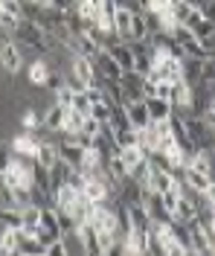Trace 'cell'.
<instances>
[{
  "instance_id": "obj_1",
  "label": "cell",
  "mask_w": 215,
  "mask_h": 256,
  "mask_svg": "<svg viewBox=\"0 0 215 256\" xmlns=\"http://www.w3.org/2000/svg\"><path fill=\"white\" fill-rule=\"evenodd\" d=\"M0 62H3V73L6 76H17L23 67V50L15 38H3V50H0Z\"/></svg>"
},
{
  "instance_id": "obj_2",
  "label": "cell",
  "mask_w": 215,
  "mask_h": 256,
  "mask_svg": "<svg viewBox=\"0 0 215 256\" xmlns=\"http://www.w3.org/2000/svg\"><path fill=\"white\" fill-rule=\"evenodd\" d=\"M96 62V67H99V73H102V79H111V82H122V76H125V67L116 62L114 56L108 52V50H102L99 56L93 58Z\"/></svg>"
},
{
  "instance_id": "obj_3",
  "label": "cell",
  "mask_w": 215,
  "mask_h": 256,
  "mask_svg": "<svg viewBox=\"0 0 215 256\" xmlns=\"http://www.w3.org/2000/svg\"><path fill=\"white\" fill-rule=\"evenodd\" d=\"M38 148H41V140L32 131H20L15 140H12V152L15 154H26V158H38Z\"/></svg>"
},
{
  "instance_id": "obj_4",
  "label": "cell",
  "mask_w": 215,
  "mask_h": 256,
  "mask_svg": "<svg viewBox=\"0 0 215 256\" xmlns=\"http://www.w3.org/2000/svg\"><path fill=\"white\" fill-rule=\"evenodd\" d=\"M50 73H52V67H50V62H47L44 56L32 58L29 67H26V79H29V84H38V88H44V84H47Z\"/></svg>"
},
{
  "instance_id": "obj_5",
  "label": "cell",
  "mask_w": 215,
  "mask_h": 256,
  "mask_svg": "<svg viewBox=\"0 0 215 256\" xmlns=\"http://www.w3.org/2000/svg\"><path fill=\"white\" fill-rule=\"evenodd\" d=\"M134 15L128 6H116V15H114V32L122 38V41H131V30H134Z\"/></svg>"
},
{
  "instance_id": "obj_6",
  "label": "cell",
  "mask_w": 215,
  "mask_h": 256,
  "mask_svg": "<svg viewBox=\"0 0 215 256\" xmlns=\"http://www.w3.org/2000/svg\"><path fill=\"white\" fill-rule=\"evenodd\" d=\"M192 96H195V88L186 79L172 82V108H192Z\"/></svg>"
},
{
  "instance_id": "obj_7",
  "label": "cell",
  "mask_w": 215,
  "mask_h": 256,
  "mask_svg": "<svg viewBox=\"0 0 215 256\" xmlns=\"http://www.w3.org/2000/svg\"><path fill=\"white\" fill-rule=\"evenodd\" d=\"M125 108H128V116H131V126L134 128H146V126L154 122V120H151L149 105H146V99H131Z\"/></svg>"
},
{
  "instance_id": "obj_8",
  "label": "cell",
  "mask_w": 215,
  "mask_h": 256,
  "mask_svg": "<svg viewBox=\"0 0 215 256\" xmlns=\"http://www.w3.org/2000/svg\"><path fill=\"white\" fill-rule=\"evenodd\" d=\"M79 195H82V190H76L73 184H64V186H58V190H55L52 198H55V207H58V210H70V212H73L76 204H79Z\"/></svg>"
},
{
  "instance_id": "obj_9",
  "label": "cell",
  "mask_w": 215,
  "mask_h": 256,
  "mask_svg": "<svg viewBox=\"0 0 215 256\" xmlns=\"http://www.w3.org/2000/svg\"><path fill=\"white\" fill-rule=\"evenodd\" d=\"M140 146L149 152V154H154V152H160L163 148V134H160V128L154 126H146V128H140Z\"/></svg>"
},
{
  "instance_id": "obj_10",
  "label": "cell",
  "mask_w": 215,
  "mask_h": 256,
  "mask_svg": "<svg viewBox=\"0 0 215 256\" xmlns=\"http://www.w3.org/2000/svg\"><path fill=\"white\" fill-rule=\"evenodd\" d=\"M181 178L192 186V190H198V192H207V190H210V184H213V178L207 175V172H201V169H195V166H183Z\"/></svg>"
},
{
  "instance_id": "obj_11",
  "label": "cell",
  "mask_w": 215,
  "mask_h": 256,
  "mask_svg": "<svg viewBox=\"0 0 215 256\" xmlns=\"http://www.w3.org/2000/svg\"><path fill=\"white\" fill-rule=\"evenodd\" d=\"M204 62L207 58H195V56H186L183 58V79L189 82L192 88L204 82Z\"/></svg>"
},
{
  "instance_id": "obj_12",
  "label": "cell",
  "mask_w": 215,
  "mask_h": 256,
  "mask_svg": "<svg viewBox=\"0 0 215 256\" xmlns=\"http://www.w3.org/2000/svg\"><path fill=\"white\" fill-rule=\"evenodd\" d=\"M67 111H70V108H64V105H58V102H55L50 111L44 114V126L50 128V131H55V134H61V131H64Z\"/></svg>"
},
{
  "instance_id": "obj_13",
  "label": "cell",
  "mask_w": 215,
  "mask_h": 256,
  "mask_svg": "<svg viewBox=\"0 0 215 256\" xmlns=\"http://www.w3.org/2000/svg\"><path fill=\"white\" fill-rule=\"evenodd\" d=\"M146 105L151 111V120H169L172 116V102L169 99H160V96H146Z\"/></svg>"
},
{
  "instance_id": "obj_14",
  "label": "cell",
  "mask_w": 215,
  "mask_h": 256,
  "mask_svg": "<svg viewBox=\"0 0 215 256\" xmlns=\"http://www.w3.org/2000/svg\"><path fill=\"white\" fill-rule=\"evenodd\" d=\"M175 218L183 222V224L195 222V218H198V207H195V201L186 198V195H181V201H178V207H175Z\"/></svg>"
},
{
  "instance_id": "obj_15",
  "label": "cell",
  "mask_w": 215,
  "mask_h": 256,
  "mask_svg": "<svg viewBox=\"0 0 215 256\" xmlns=\"http://www.w3.org/2000/svg\"><path fill=\"white\" fill-rule=\"evenodd\" d=\"M44 126V111H38V108H26V111L20 114V131H38V128Z\"/></svg>"
},
{
  "instance_id": "obj_16",
  "label": "cell",
  "mask_w": 215,
  "mask_h": 256,
  "mask_svg": "<svg viewBox=\"0 0 215 256\" xmlns=\"http://www.w3.org/2000/svg\"><path fill=\"white\" fill-rule=\"evenodd\" d=\"M116 154H119V158L125 160V166H128V169H131V166H137L140 160H146V158H149V152H146V148H143L140 143H137V146H125V148H119Z\"/></svg>"
},
{
  "instance_id": "obj_17",
  "label": "cell",
  "mask_w": 215,
  "mask_h": 256,
  "mask_svg": "<svg viewBox=\"0 0 215 256\" xmlns=\"http://www.w3.org/2000/svg\"><path fill=\"white\" fill-rule=\"evenodd\" d=\"M84 116H87V114L76 111V108H70V111H67V120H64V134H67V137H76V134L82 131Z\"/></svg>"
},
{
  "instance_id": "obj_18",
  "label": "cell",
  "mask_w": 215,
  "mask_h": 256,
  "mask_svg": "<svg viewBox=\"0 0 215 256\" xmlns=\"http://www.w3.org/2000/svg\"><path fill=\"white\" fill-rule=\"evenodd\" d=\"M20 20H23L20 15H12V12H3V9H0V30H3V38H15Z\"/></svg>"
},
{
  "instance_id": "obj_19",
  "label": "cell",
  "mask_w": 215,
  "mask_h": 256,
  "mask_svg": "<svg viewBox=\"0 0 215 256\" xmlns=\"http://www.w3.org/2000/svg\"><path fill=\"white\" fill-rule=\"evenodd\" d=\"M0 224H3V230H20V227H23V212L17 207L3 210V212H0Z\"/></svg>"
},
{
  "instance_id": "obj_20",
  "label": "cell",
  "mask_w": 215,
  "mask_h": 256,
  "mask_svg": "<svg viewBox=\"0 0 215 256\" xmlns=\"http://www.w3.org/2000/svg\"><path fill=\"white\" fill-rule=\"evenodd\" d=\"M0 254L17 256V233L15 230H3V233H0Z\"/></svg>"
},
{
  "instance_id": "obj_21",
  "label": "cell",
  "mask_w": 215,
  "mask_h": 256,
  "mask_svg": "<svg viewBox=\"0 0 215 256\" xmlns=\"http://www.w3.org/2000/svg\"><path fill=\"white\" fill-rule=\"evenodd\" d=\"M149 35H151V30H149V20H146V15H134L131 41H146Z\"/></svg>"
},
{
  "instance_id": "obj_22",
  "label": "cell",
  "mask_w": 215,
  "mask_h": 256,
  "mask_svg": "<svg viewBox=\"0 0 215 256\" xmlns=\"http://www.w3.org/2000/svg\"><path fill=\"white\" fill-rule=\"evenodd\" d=\"M140 143V128H122L116 131V146L125 148V146H137Z\"/></svg>"
},
{
  "instance_id": "obj_23",
  "label": "cell",
  "mask_w": 215,
  "mask_h": 256,
  "mask_svg": "<svg viewBox=\"0 0 215 256\" xmlns=\"http://www.w3.org/2000/svg\"><path fill=\"white\" fill-rule=\"evenodd\" d=\"M76 94H79V90H73V88H70V84L64 82V84L55 90V102H58V105H64V108H73V102H76Z\"/></svg>"
},
{
  "instance_id": "obj_24",
  "label": "cell",
  "mask_w": 215,
  "mask_h": 256,
  "mask_svg": "<svg viewBox=\"0 0 215 256\" xmlns=\"http://www.w3.org/2000/svg\"><path fill=\"white\" fill-rule=\"evenodd\" d=\"M73 108H76V111H82V114H90V111H93V102H90L87 90H79V94H76V102H73Z\"/></svg>"
},
{
  "instance_id": "obj_25",
  "label": "cell",
  "mask_w": 215,
  "mask_h": 256,
  "mask_svg": "<svg viewBox=\"0 0 215 256\" xmlns=\"http://www.w3.org/2000/svg\"><path fill=\"white\" fill-rule=\"evenodd\" d=\"M47 256H70V250H67V242H64V239L50 242V248H47Z\"/></svg>"
},
{
  "instance_id": "obj_26",
  "label": "cell",
  "mask_w": 215,
  "mask_h": 256,
  "mask_svg": "<svg viewBox=\"0 0 215 256\" xmlns=\"http://www.w3.org/2000/svg\"><path fill=\"white\" fill-rule=\"evenodd\" d=\"M154 96H160V99H169V102H172V82H157Z\"/></svg>"
},
{
  "instance_id": "obj_27",
  "label": "cell",
  "mask_w": 215,
  "mask_h": 256,
  "mask_svg": "<svg viewBox=\"0 0 215 256\" xmlns=\"http://www.w3.org/2000/svg\"><path fill=\"white\" fill-rule=\"evenodd\" d=\"M207 198H210V201L215 204V184H210V190H207Z\"/></svg>"
},
{
  "instance_id": "obj_28",
  "label": "cell",
  "mask_w": 215,
  "mask_h": 256,
  "mask_svg": "<svg viewBox=\"0 0 215 256\" xmlns=\"http://www.w3.org/2000/svg\"><path fill=\"white\" fill-rule=\"evenodd\" d=\"M213 160H215V148H213Z\"/></svg>"
}]
</instances>
